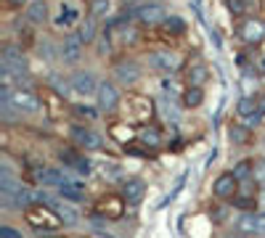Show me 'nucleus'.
<instances>
[{
  "mask_svg": "<svg viewBox=\"0 0 265 238\" xmlns=\"http://www.w3.org/2000/svg\"><path fill=\"white\" fill-rule=\"evenodd\" d=\"M24 220H27V225L32 228L37 235H45V238L56 235V230L64 225L53 209H48V206H35V204L24 209Z\"/></svg>",
  "mask_w": 265,
  "mask_h": 238,
  "instance_id": "1",
  "label": "nucleus"
},
{
  "mask_svg": "<svg viewBox=\"0 0 265 238\" xmlns=\"http://www.w3.org/2000/svg\"><path fill=\"white\" fill-rule=\"evenodd\" d=\"M69 138L80 151H101L106 146L104 135L96 133V130H90V127H85V124H72L69 127Z\"/></svg>",
  "mask_w": 265,
  "mask_h": 238,
  "instance_id": "2",
  "label": "nucleus"
},
{
  "mask_svg": "<svg viewBox=\"0 0 265 238\" xmlns=\"http://www.w3.org/2000/svg\"><path fill=\"white\" fill-rule=\"evenodd\" d=\"M83 37L80 35H67L64 42L58 48V61L64 63V67H77V63L83 61Z\"/></svg>",
  "mask_w": 265,
  "mask_h": 238,
  "instance_id": "3",
  "label": "nucleus"
},
{
  "mask_svg": "<svg viewBox=\"0 0 265 238\" xmlns=\"http://www.w3.org/2000/svg\"><path fill=\"white\" fill-rule=\"evenodd\" d=\"M58 162L64 164L67 169H74V172H80V175H90L93 172V162L80 148H64V151H58Z\"/></svg>",
  "mask_w": 265,
  "mask_h": 238,
  "instance_id": "4",
  "label": "nucleus"
},
{
  "mask_svg": "<svg viewBox=\"0 0 265 238\" xmlns=\"http://www.w3.org/2000/svg\"><path fill=\"white\" fill-rule=\"evenodd\" d=\"M3 103H11L13 109L19 111V114H35V111H40V98H37L32 90H22V88L13 90L11 98L3 101Z\"/></svg>",
  "mask_w": 265,
  "mask_h": 238,
  "instance_id": "5",
  "label": "nucleus"
},
{
  "mask_svg": "<svg viewBox=\"0 0 265 238\" xmlns=\"http://www.w3.org/2000/svg\"><path fill=\"white\" fill-rule=\"evenodd\" d=\"M69 82H72V90L77 93V95H83V98H88V95H96L98 93V79H96V74L93 72H88V69H77L72 77H69Z\"/></svg>",
  "mask_w": 265,
  "mask_h": 238,
  "instance_id": "6",
  "label": "nucleus"
},
{
  "mask_svg": "<svg viewBox=\"0 0 265 238\" xmlns=\"http://www.w3.org/2000/svg\"><path fill=\"white\" fill-rule=\"evenodd\" d=\"M135 19L146 27H157V24H165L170 16H167V8L162 3H144L135 11Z\"/></svg>",
  "mask_w": 265,
  "mask_h": 238,
  "instance_id": "7",
  "label": "nucleus"
},
{
  "mask_svg": "<svg viewBox=\"0 0 265 238\" xmlns=\"http://www.w3.org/2000/svg\"><path fill=\"white\" fill-rule=\"evenodd\" d=\"M212 193L217 199H233L239 193V180H236V175L233 172H223V175H217L215 183H212Z\"/></svg>",
  "mask_w": 265,
  "mask_h": 238,
  "instance_id": "8",
  "label": "nucleus"
},
{
  "mask_svg": "<svg viewBox=\"0 0 265 238\" xmlns=\"http://www.w3.org/2000/svg\"><path fill=\"white\" fill-rule=\"evenodd\" d=\"M149 67L157 69V72H165V74H173L180 67V61H178V56L173 51H154L149 56Z\"/></svg>",
  "mask_w": 265,
  "mask_h": 238,
  "instance_id": "9",
  "label": "nucleus"
},
{
  "mask_svg": "<svg viewBox=\"0 0 265 238\" xmlns=\"http://www.w3.org/2000/svg\"><path fill=\"white\" fill-rule=\"evenodd\" d=\"M122 199H125V204L128 206H138L144 201V196H146V183L141 180V178H130V180H125L122 183V193H119Z\"/></svg>",
  "mask_w": 265,
  "mask_h": 238,
  "instance_id": "10",
  "label": "nucleus"
},
{
  "mask_svg": "<svg viewBox=\"0 0 265 238\" xmlns=\"http://www.w3.org/2000/svg\"><path fill=\"white\" fill-rule=\"evenodd\" d=\"M35 178H37V183L43 185V188H61L69 178H67V172L61 169V167H40L37 172H35Z\"/></svg>",
  "mask_w": 265,
  "mask_h": 238,
  "instance_id": "11",
  "label": "nucleus"
},
{
  "mask_svg": "<svg viewBox=\"0 0 265 238\" xmlns=\"http://www.w3.org/2000/svg\"><path fill=\"white\" fill-rule=\"evenodd\" d=\"M96 98H98V109H104V111H114V109L119 106V90H117L114 82L104 79V82L98 85Z\"/></svg>",
  "mask_w": 265,
  "mask_h": 238,
  "instance_id": "12",
  "label": "nucleus"
},
{
  "mask_svg": "<svg viewBox=\"0 0 265 238\" xmlns=\"http://www.w3.org/2000/svg\"><path fill=\"white\" fill-rule=\"evenodd\" d=\"M114 79H117V82H122V85L138 82V79H141V67H138V61H133V58L119 61L117 67H114Z\"/></svg>",
  "mask_w": 265,
  "mask_h": 238,
  "instance_id": "13",
  "label": "nucleus"
},
{
  "mask_svg": "<svg viewBox=\"0 0 265 238\" xmlns=\"http://www.w3.org/2000/svg\"><path fill=\"white\" fill-rule=\"evenodd\" d=\"M239 40H244V42H260L262 37H265V24L260 21V19H244L241 21V27H239Z\"/></svg>",
  "mask_w": 265,
  "mask_h": 238,
  "instance_id": "14",
  "label": "nucleus"
},
{
  "mask_svg": "<svg viewBox=\"0 0 265 238\" xmlns=\"http://www.w3.org/2000/svg\"><path fill=\"white\" fill-rule=\"evenodd\" d=\"M207 79H210V69H207L205 61L194 58L189 67H186V82H189V88H201Z\"/></svg>",
  "mask_w": 265,
  "mask_h": 238,
  "instance_id": "15",
  "label": "nucleus"
},
{
  "mask_svg": "<svg viewBox=\"0 0 265 238\" xmlns=\"http://www.w3.org/2000/svg\"><path fill=\"white\" fill-rule=\"evenodd\" d=\"M122 209H125V199L122 196H106L96 204V212L106 220H117L122 217Z\"/></svg>",
  "mask_w": 265,
  "mask_h": 238,
  "instance_id": "16",
  "label": "nucleus"
},
{
  "mask_svg": "<svg viewBox=\"0 0 265 238\" xmlns=\"http://www.w3.org/2000/svg\"><path fill=\"white\" fill-rule=\"evenodd\" d=\"M58 196L64 199V201H72V204H80L85 199V188L80 180H67L64 185L58 188Z\"/></svg>",
  "mask_w": 265,
  "mask_h": 238,
  "instance_id": "17",
  "label": "nucleus"
},
{
  "mask_svg": "<svg viewBox=\"0 0 265 238\" xmlns=\"http://www.w3.org/2000/svg\"><path fill=\"white\" fill-rule=\"evenodd\" d=\"M257 217H260L257 212H241L239 220H236V230H239L241 235H255V233H260Z\"/></svg>",
  "mask_w": 265,
  "mask_h": 238,
  "instance_id": "18",
  "label": "nucleus"
},
{
  "mask_svg": "<svg viewBox=\"0 0 265 238\" xmlns=\"http://www.w3.org/2000/svg\"><path fill=\"white\" fill-rule=\"evenodd\" d=\"M77 19H80V11H77L74 6H61V13L56 16V27H72V24H77Z\"/></svg>",
  "mask_w": 265,
  "mask_h": 238,
  "instance_id": "19",
  "label": "nucleus"
},
{
  "mask_svg": "<svg viewBox=\"0 0 265 238\" xmlns=\"http://www.w3.org/2000/svg\"><path fill=\"white\" fill-rule=\"evenodd\" d=\"M236 111H239V117L249 119V117H255L257 111H260V101H257V98H252V95H244V98H239Z\"/></svg>",
  "mask_w": 265,
  "mask_h": 238,
  "instance_id": "20",
  "label": "nucleus"
},
{
  "mask_svg": "<svg viewBox=\"0 0 265 238\" xmlns=\"http://www.w3.org/2000/svg\"><path fill=\"white\" fill-rule=\"evenodd\" d=\"M45 13H48V11H45V0H32V3L27 6V13H24V16H27L32 24H43V21H45Z\"/></svg>",
  "mask_w": 265,
  "mask_h": 238,
  "instance_id": "21",
  "label": "nucleus"
},
{
  "mask_svg": "<svg viewBox=\"0 0 265 238\" xmlns=\"http://www.w3.org/2000/svg\"><path fill=\"white\" fill-rule=\"evenodd\" d=\"M255 169H257V164L252 162V159H241V162L233 167V175H236V180L241 183H247V180H252V175H255Z\"/></svg>",
  "mask_w": 265,
  "mask_h": 238,
  "instance_id": "22",
  "label": "nucleus"
},
{
  "mask_svg": "<svg viewBox=\"0 0 265 238\" xmlns=\"http://www.w3.org/2000/svg\"><path fill=\"white\" fill-rule=\"evenodd\" d=\"M201 101H205V90L201 88H186V93H183V106L186 109H199Z\"/></svg>",
  "mask_w": 265,
  "mask_h": 238,
  "instance_id": "23",
  "label": "nucleus"
},
{
  "mask_svg": "<svg viewBox=\"0 0 265 238\" xmlns=\"http://www.w3.org/2000/svg\"><path fill=\"white\" fill-rule=\"evenodd\" d=\"M141 140H144V146L149 148H159L162 146V133H159V127H146V130L141 133Z\"/></svg>",
  "mask_w": 265,
  "mask_h": 238,
  "instance_id": "24",
  "label": "nucleus"
},
{
  "mask_svg": "<svg viewBox=\"0 0 265 238\" xmlns=\"http://www.w3.org/2000/svg\"><path fill=\"white\" fill-rule=\"evenodd\" d=\"M231 201H233V206H236V209H241V212H255V209H257V199H255V193H247V196L236 193Z\"/></svg>",
  "mask_w": 265,
  "mask_h": 238,
  "instance_id": "25",
  "label": "nucleus"
},
{
  "mask_svg": "<svg viewBox=\"0 0 265 238\" xmlns=\"http://www.w3.org/2000/svg\"><path fill=\"white\" fill-rule=\"evenodd\" d=\"M112 11V0H90V19H104Z\"/></svg>",
  "mask_w": 265,
  "mask_h": 238,
  "instance_id": "26",
  "label": "nucleus"
},
{
  "mask_svg": "<svg viewBox=\"0 0 265 238\" xmlns=\"http://www.w3.org/2000/svg\"><path fill=\"white\" fill-rule=\"evenodd\" d=\"M98 111H101L98 106H90V103H85V106H83V103H74V114H77V117H85V119H90V122H93V119H98Z\"/></svg>",
  "mask_w": 265,
  "mask_h": 238,
  "instance_id": "27",
  "label": "nucleus"
},
{
  "mask_svg": "<svg viewBox=\"0 0 265 238\" xmlns=\"http://www.w3.org/2000/svg\"><path fill=\"white\" fill-rule=\"evenodd\" d=\"M77 35L83 37V42H93V40H96V19H85V24L80 27Z\"/></svg>",
  "mask_w": 265,
  "mask_h": 238,
  "instance_id": "28",
  "label": "nucleus"
},
{
  "mask_svg": "<svg viewBox=\"0 0 265 238\" xmlns=\"http://www.w3.org/2000/svg\"><path fill=\"white\" fill-rule=\"evenodd\" d=\"M165 29L170 32V35H183V32H186V21L180 19V16H170V19L165 21Z\"/></svg>",
  "mask_w": 265,
  "mask_h": 238,
  "instance_id": "29",
  "label": "nucleus"
},
{
  "mask_svg": "<svg viewBox=\"0 0 265 238\" xmlns=\"http://www.w3.org/2000/svg\"><path fill=\"white\" fill-rule=\"evenodd\" d=\"M40 53L45 56V61H56V48H53L51 40H43L40 42Z\"/></svg>",
  "mask_w": 265,
  "mask_h": 238,
  "instance_id": "30",
  "label": "nucleus"
},
{
  "mask_svg": "<svg viewBox=\"0 0 265 238\" xmlns=\"http://www.w3.org/2000/svg\"><path fill=\"white\" fill-rule=\"evenodd\" d=\"M0 238H24V233L13 225H0Z\"/></svg>",
  "mask_w": 265,
  "mask_h": 238,
  "instance_id": "31",
  "label": "nucleus"
},
{
  "mask_svg": "<svg viewBox=\"0 0 265 238\" xmlns=\"http://www.w3.org/2000/svg\"><path fill=\"white\" fill-rule=\"evenodd\" d=\"M228 11H231L233 16H241V13L247 11V3H244V0H228Z\"/></svg>",
  "mask_w": 265,
  "mask_h": 238,
  "instance_id": "32",
  "label": "nucleus"
},
{
  "mask_svg": "<svg viewBox=\"0 0 265 238\" xmlns=\"http://www.w3.org/2000/svg\"><path fill=\"white\" fill-rule=\"evenodd\" d=\"M244 138H247V133L241 130V127H231V140L233 143H241Z\"/></svg>",
  "mask_w": 265,
  "mask_h": 238,
  "instance_id": "33",
  "label": "nucleus"
},
{
  "mask_svg": "<svg viewBox=\"0 0 265 238\" xmlns=\"http://www.w3.org/2000/svg\"><path fill=\"white\" fill-rule=\"evenodd\" d=\"M257 225H260V235H265V212L257 217Z\"/></svg>",
  "mask_w": 265,
  "mask_h": 238,
  "instance_id": "34",
  "label": "nucleus"
},
{
  "mask_svg": "<svg viewBox=\"0 0 265 238\" xmlns=\"http://www.w3.org/2000/svg\"><path fill=\"white\" fill-rule=\"evenodd\" d=\"M22 3H27V0H8V6H22Z\"/></svg>",
  "mask_w": 265,
  "mask_h": 238,
  "instance_id": "35",
  "label": "nucleus"
},
{
  "mask_svg": "<svg viewBox=\"0 0 265 238\" xmlns=\"http://www.w3.org/2000/svg\"><path fill=\"white\" fill-rule=\"evenodd\" d=\"M128 3H135V0H125V6H128Z\"/></svg>",
  "mask_w": 265,
  "mask_h": 238,
  "instance_id": "36",
  "label": "nucleus"
},
{
  "mask_svg": "<svg viewBox=\"0 0 265 238\" xmlns=\"http://www.w3.org/2000/svg\"><path fill=\"white\" fill-rule=\"evenodd\" d=\"M262 72H265V58H262Z\"/></svg>",
  "mask_w": 265,
  "mask_h": 238,
  "instance_id": "37",
  "label": "nucleus"
},
{
  "mask_svg": "<svg viewBox=\"0 0 265 238\" xmlns=\"http://www.w3.org/2000/svg\"><path fill=\"white\" fill-rule=\"evenodd\" d=\"M74 238H88V235H74Z\"/></svg>",
  "mask_w": 265,
  "mask_h": 238,
  "instance_id": "38",
  "label": "nucleus"
},
{
  "mask_svg": "<svg viewBox=\"0 0 265 238\" xmlns=\"http://www.w3.org/2000/svg\"><path fill=\"white\" fill-rule=\"evenodd\" d=\"M48 238H61V235H48Z\"/></svg>",
  "mask_w": 265,
  "mask_h": 238,
  "instance_id": "39",
  "label": "nucleus"
},
{
  "mask_svg": "<svg viewBox=\"0 0 265 238\" xmlns=\"http://www.w3.org/2000/svg\"><path fill=\"white\" fill-rule=\"evenodd\" d=\"M262 143H265V138H262Z\"/></svg>",
  "mask_w": 265,
  "mask_h": 238,
  "instance_id": "40",
  "label": "nucleus"
}]
</instances>
